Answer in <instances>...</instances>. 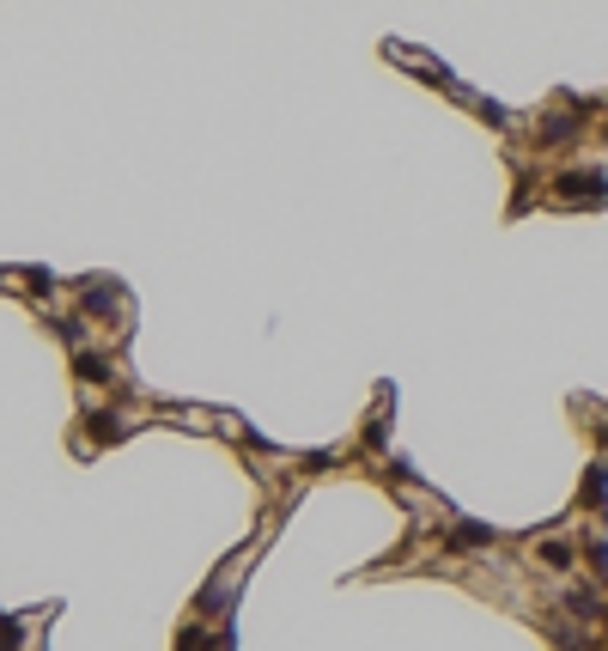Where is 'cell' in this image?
Returning <instances> with one entry per match:
<instances>
[{
    "mask_svg": "<svg viewBox=\"0 0 608 651\" xmlns=\"http://www.w3.org/2000/svg\"><path fill=\"white\" fill-rule=\"evenodd\" d=\"M542 560H548L554 572H566V566H572V548H566V542H542Z\"/></svg>",
    "mask_w": 608,
    "mask_h": 651,
    "instance_id": "5",
    "label": "cell"
},
{
    "mask_svg": "<svg viewBox=\"0 0 608 651\" xmlns=\"http://www.w3.org/2000/svg\"><path fill=\"white\" fill-rule=\"evenodd\" d=\"M584 499H590V505H608V469H602V463L590 469V481H584Z\"/></svg>",
    "mask_w": 608,
    "mask_h": 651,
    "instance_id": "4",
    "label": "cell"
},
{
    "mask_svg": "<svg viewBox=\"0 0 608 651\" xmlns=\"http://www.w3.org/2000/svg\"><path fill=\"white\" fill-rule=\"evenodd\" d=\"M602 140H608V122H602Z\"/></svg>",
    "mask_w": 608,
    "mask_h": 651,
    "instance_id": "7",
    "label": "cell"
},
{
    "mask_svg": "<svg viewBox=\"0 0 608 651\" xmlns=\"http://www.w3.org/2000/svg\"><path fill=\"white\" fill-rule=\"evenodd\" d=\"M487 542H493L487 524H456V530H450V548H487Z\"/></svg>",
    "mask_w": 608,
    "mask_h": 651,
    "instance_id": "3",
    "label": "cell"
},
{
    "mask_svg": "<svg viewBox=\"0 0 608 651\" xmlns=\"http://www.w3.org/2000/svg\"><path fill=\"white\" fill-rule=\"evenodd\" d=\"M578 134H584V110L572 104V110H554V116H542L536 147H566V140H578Z\"/></svg>",
    "mask_w": 608,
    "mask_h": 651,
    "instance_id": "2",
    "label": "cell"
},
{
    "mask_svg": "<svg viewBox=\"0 0 608 651\" xmlns=\"http://www.w3.org/2000/svg\"><path fill=\"white\" fill-rule=\"evenodd\" d=\"M554 195H560V201H590V207H602V201H608V177H602L596 165L560 171V177H554Z\"/></svg>",
    "mask_w": 608,
    "mask_h": 651,
    "instance_id": "1",
    "label": "cell"
},
{
    "mask_svg": "<svg viewBox=\"0 0 608 651\" xmlns=\"http://www.w3.org/2000/svg\"><path fill=\"white\" fill-rule=\"evenodd\" d=\"M25 645V621H0V651H19Z\"/></svg>",
    "mask_w": 608,
    "mask_h": 651,
    "instance_id": "6",
    "label": "cell"
}]
</instances>
